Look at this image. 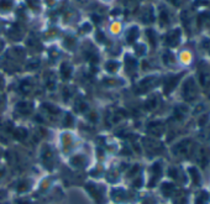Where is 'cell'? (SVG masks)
I'll return each mask as SVG.
<instances>
[{"instance_id": "1", "label": "cell", "mask_w": 210, "mask_h": 204, "mask_svg": "<svg viewBox=\"0 0 210 204\" xmlns=\"http://www.w3.org/2000/svg\"><path fill=\"white\" fill-rule=\"evenodd\" d=\"M18 111L21 113V114H25V115H27L32 111V104L27 103V102H21L18 104Z\"/></svg>"}, {"instance_id": "2", "label": "cell", "mask_w": 210, "mask_h": 204, "mask_svg": "<svg viewBox=\"0 0 210 204\" xmlns=\"http://www.w3.org/2000/svg\"><path fill=\"white\" fill-rule=\"evenodd\" d=\"M61 74L64 79H68L72 74V67L69 66L68 63H63L61 66Z\"/></svg>"}, {"instance_id": "3", "label": "cell", "mask_w": 210, "mask_h": 204, "mask_svg": "<svg viewBox=\"0 0 210 204\" xmlns=\"http://www.w3.org/2000/svg\"><path fill=\"white\" fill-rule=\"evenodd\" d=\"M14 136L18 138V140H24V138L27 136L26 129H18V130H15V131H14Z\"/></svg>"}, {"instance_id": "4", "label": "cell", "mask_w": 210, "mask_h": 204, "mask_svg": "<svg viewBox=\"0 0 210 204\" xmlns=\"http://www.w3.org/2000/svg\"><path fill=\"white\" fill-rule=\"evenodd\" d=\"M20 89H21V92L22 93H25V94H27L30 91H31V84L29 83V82H22L21 83V85H20Z\"/></svg>"}, {"instance_id": "5", "label": "cell", "mask_w": 210, "mask_h": 204, "mask_svg": "<svg viewBox=\"0 0 210 204\" xmlns=\"http://www.w3.org/2000/svg\"><path fill=\"white\" fill-rule=\"evenodd\" d=\"M72 163H73L74 166L79 167V166H82L83 163H84V158H83V157H80V156H77V157L72 158Z\"/></svg>"}, {"instance_id": "6", "label": "cell", "mask_w": 210, "mask_h": 204, "mask_svg": "<svg viewBox=\"0 0 210 204\" xmlns=\"http://www.w3.org/2000/svg\"><path fill=\"white\" fill-rule=\"evenodd\" d=\"M13 3L11 0H1L0 1V9H9V7H11Z\"/></svg>"}, {"instance_id": "7", "label": "cell", "mask_w": 210, "mask_h": 204, "mask_svg": "<svg viewBox=\"0 0 210 204\" xmlns=\"http://www.w3.org/2000/svg\"><path fill=\"white\" fill-rule=\"evenodd\" d=\"M136 35H137V30L136 29H132L129 32V35H127V41H129V42H132V41L136 38Z\"/></svg>"}, {"instance_id": "8", "label": "cell", "mask_w": 210, "mask_h": 204, "mask_svg": "<svg viewBox=\"0 0 210 204\" xmlns=\"http://www.w3.org/2000/svg\"><path fill=\"white\" fill-rule=\"evenodd\" d=\"M45 108L52 114H58L60 113V110H58L57 108H55V105H49V104H45Z\"/></svg>"}, {"instance_id": "9", "label": "cell", "mask_w": 210, "mask_h": 204, "mask_svg": "<svg viewBox=\"0 0 210 204\" xmlns=\"http://www.w3.org/2000/svg\"><path fill=\"white\" fill-rule=\"evenodd\" d=\"M19 192H25V191H27L29 189V182H22V183H20V186H19Z\"/></svg>"}, {"instance_id": "10", "label": "cell", "mask_w": 210, "mask_h": 204, "mask_svg": "<svg viewBox=\"0 0 210 204\" xmlns=\"http://www.w3.org/2000/svg\"><path fill=\"white\" fill-rule=\"evenodd\" d=\"M162 191H163L164 194H168L171 191H173V186H172V184H164L163 188H162Z\"/></svg>"}, {"instance_id": "11", "label": "cell", "mask_w": 210, "mask_h": 204, "mask_svg": "<svg viewBox=\"0 0 210 204\" xmlns=\"http://www.w3.org/2000/svg\"><path fill=\"white\" fill-rule=\"evenodd\" d=\"M27 1H29V4L33 7V9H36V7H37V4H38L37 0H27Z\"/></svg>"}, {"instance_id": "12", "label": "cell", "mask_w": 210, "mask_h": 204, "mask_svg": "<svg viewBox=\"0 0 210 204\" xmlns=\"http://www.w3.org/2000/svg\"><path fill=\"white\" fill-rule=\"evenodd\" d=\"M0 88H3V79L0 78Z\"/></svg>"}, {"instance_id": "13", "label": "cell", "mask_w": 210, "mask_h": 204, "mask_svg": "<svg viewBox=\"0 0 210 204\" xmlns=\"http://www.w3.org/2000/svg\"><path fill=\"white\" fill-rule=\"evenodd\" d=\"M3 46V42H0V47H1Z\"/></svg>"}]
</instances>
